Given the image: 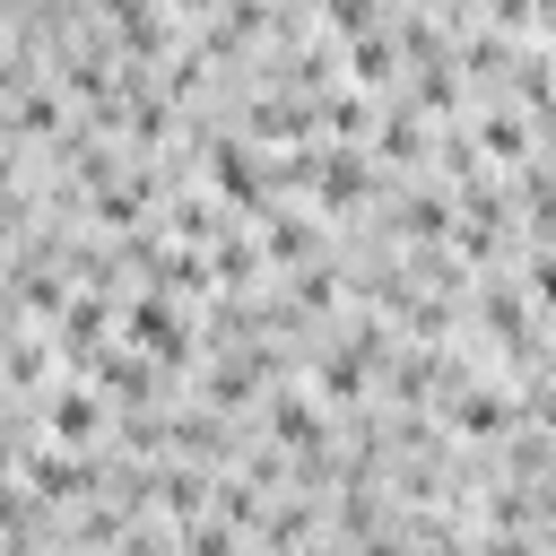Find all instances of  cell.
<instances>
[{"label":"cell","mask_w":556,"mask_h":556,"mask_svg":"<svg viewBox=\"0 0 556 556\" xmlns=\"http://www.w3.org/2000/svg\"><path fill=\"white\" fill-rule=\"evenodd\" d=\"M52 426H61V434H96V400H87V391H61V400H52Z\"/></svg>","instance_id":"obj_1"}]
</instances>
